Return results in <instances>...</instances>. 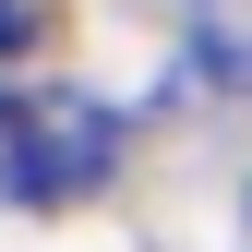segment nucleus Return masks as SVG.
Listing matches in <instances>:
<instances>
[{"label": "nucleus", "mask_w": 252, "mask_h": 252, "mask_svg": "<svg viewBox=\"0 0 252 252\" xmlns=\"http://www.w3.org/2000/svg\"><path fill=\"white\" fill-rule=\"evenodd\" d=\"M120 168V108L84 84H36L24 96V192L12 204H84Z\"/></svg>", "instance_id": "obj_1"}, {"label": "nucleus", "mask_w": 252, "mask_h": 252, "mask_svg": "<svg viewBox=\"0 0 252 252\" xmlns=\"http://www.w3.org/2000/svg\"><path fill=\"white\" fill-rule=\"evenodd\" d=\"M192 72L252 84V0H192Z\"/></svg>", "instance_id": "obj_2"}]
</instances>
